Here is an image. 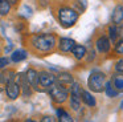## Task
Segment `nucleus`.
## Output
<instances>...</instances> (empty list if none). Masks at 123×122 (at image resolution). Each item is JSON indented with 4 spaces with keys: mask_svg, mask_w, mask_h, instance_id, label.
Listing matches in <instances>:
<instances>
[{
    "mask_svg": "<svg viewBox=\"0 0 123 122\" xmlns=\"http://www.w3.org/2000/svg\"><path fill=\"white\" fill-rule=\"evenodd\" d=\"M32 42L36 49L41 52H49L56 45V37L53 34H40V36L33 37Z\"/></svg>",
    "mask_w": 123,
    "mask_h": 122,
    "instance_id": "1",
    "label": "nucleus"
},
{
    "mask_svg": "<svg viewBox=\"0 0 123 122\" xmlns=\"http://www.w3.org/2000/svg\"><path fill=\"white\" fill-rule=\"evenodd\" d=\"M58 20L61 23L62 27L65 28H70L75 24V21L78 20V13L74 9L69 7H62L58 11Z\"/></svg>",
    "mask_w": 123,
    "mask_h": 122,
    "instance_id": "2",
    "label": "nucleus"
},
{
    "mask_svg": "<svg viewBox=\"0 0 123 122\" xmlns=\"http://www.w3.org/2000/svg\"><path fill=\"white\" fill-rule=\"evenodd\" d=\"M87 85L93 92L101 93L105 89V74L101 72H94L87 80Z\"/></svg>",
    "mask_w": 123,
    "mask_h": 122,
    "instance_id": "3",
    "label": "nucleus"
},
{
    "mask_svg": "<svg viewBox=\"0 0 123 122\" xmlns=\"http://www.w3.org/2000/svg\"><path fill=\"white\" fill-rule=\"evenodd\" d=\"M49 94H50L52 100L57 103H62L66 101L68 98V90L65 89V86L60 84H56V85H50L49 86Z\"/></svg>",
    "mask_w": 123,
    "mask_h": 122,
    "instance_id": "4",
    "label": "nucleus"
},
{
    "mask_svg": "<svg viewBox=\"0 0 123 122\" xmlns=\"http://www.w3.org/2000/svg\"><path fill=\"white\" fill-rule=\"evenodd\" d=\"M38 82H40L41 86L44 88H49L50 85H53L54 82H56V76L52 73H49V72H41L40 74H38Z\"/></svg>",
    "mask_w": 123,
    "mask_h": 122,
    "instance_id": "5",
    "label": "nucleus"
},
{
    "mask_svg": "<svg viewBox=\"0 0 123 122\" xmlns=\"http://www.w3.org/2000/svg\"><path fill=\"white\" fill-rule=\"evenodd\" d=\"M6 92H7V95L11 100H16L20 95V85L17 82H15L13 80L8 81L7 82V86H6Z\"/></svg>",
    "mask_w": 123,
    "mask_h": 122,
    "instance_id": "6",
    "label": "nucleus"
},
{
    "mask_svg": "<svg viewBox=\"0 0 123 122\" xmlns=\"http://www.w3.org/2000/svg\"><path fill=\"white\" fill-rule=\"evenodd\" d=\"M97 49L99 50L101 53H107L110 50V40L107 39V37L102 36L99 37L98 40H97Z\"/></svg>",
    "mask_w": 123,
    "mask_h": 122,
    "instance_id": "7",
    "label": "nucleus"
},
{
    "mask_svg": "<svg viewBox=\"0 0 123 122\" xmlns=\"http://www.w3.org/2000/svg\"><path fill=\"white\" fill-rule=\"evenodd\" d=\"M75 45V41L72 39H66V37H64V39L60 40V49L62 50V52H70V50L73 49V47Z\"/></svg>",
    "mask_w": 123,
    "mask_h": 122,
    "instance_id": "8",
    "label": "nucleus"
},
{
    "mask_svg": "<svg viewBox=\"0 0 123 122\" xmlns=\"http://www.w3.org/2000/svg\"><path fill=\"white\" fill-rule=\"evenodd\" d=\"M56 82H57V84H60V85H62V86H66V85H72L74 81H73L72 74L61 73V74H58V76L56 77Z\"/></svg>",
    "mask_w": 123,
    "mask_h": 122,
    "instance_id": "9",
    "label": "nucleus"
},
{
    "mask_svg": "<svg viewBox=\"0 0 123 122\" xmlns=\"http://www.w3.org/2000/svg\"><path fill=\"white\" fill-rule=\"evenodd\" d=\"M25 80L28 81V84H31L32 86H37L38 84V73L35 70V69H29L25 74Z\"/></svg>",
    "mask_w": 123,
    "mask_h": 122,
    "instance_id": "10",
    "label": "nucleus"
},
{
    "mask_svg": "<svg viewBox=\"0 0 123 122\" xmlns=\"http://www.w3.org/2000/svg\"><path fill=\"white\" fill-rule=\"evenodd\" d=\"M111 85L114 86V89L117 92H123V73L115 74L111 81Z\"/></svg>",
    "mask_w": 123,
    "mask_h": 122,
    "instance_id": "11",
    "label": "nucleus"
},
{
    "mask_svg": "<svg viewBox=\"0 0 123 122\" xmlns=\"http://www.w3.org/2000/svg\"><path fill=\"white\" fill-rule=\"evenodd\" d=\"M120 21H123V5H117L112 12V23L119 24Z\"/></svg>",
    "mask_w": 123,
    "mask_h": 122,
    "instance_id": "12",
    "label": "nucleus"
},
{
    "mask_svg": "<svg viewBox=\"0 0 123 122\" xmlns=\"http://www.w3.org/2000/svg\"><path fill=\"white\" fill-rule=\"evenodd\" d=\"M81 95H82V97H81V98H82V101H83V102H85L87 106H91V108H94V106L97 105L95 98H94L89 92H86V90H82V92H81Z\"/></svg>",
    "mask_w": 123,
    "mask_h": 122,
    "instance_id": "13",
    "label": "nucleus"
},
{
    "mask_svg": "<svg viewBox=\"0 0 123 122\" xmlns=\"http://www.w3.org/2000/svg\"><path fill=\"white\" fill-rule=\"evenodd\" d=\"M25 58H27V52L23 50V49L15 50V52L12 53V56H11V60L13 61V62H20V61L25 60Z\"/></svg>",
    "mask_w": 123,
    "mask_h": 122,
    "instance_id": "14",
    "label": "nucleus"
},
{
    "mask_svg": "<svg viewBox=\"0 0 123 122\" xmlns=\"http://www.w3.org/2000/svg\"><path fill=\"white\" fill-rule=\"evenodd\" d=\"M72 52H73V54H74V57L77 58V60L83 58L85 54H86V49H85V47H82V45H74L73 49H72Z\"/></svg>",
    "mask_w": 123,
    "mask_h": 122,
    "instance_id": "15",
    "label": "nucleus"
},
{
    "mask_svg": "<svg viewBox=\"0 0 123 122\" xmlns=\"http://www.w3.org/2000/svg\"><path fill=\"white\" fill-rule=\"evenodd\" d=\"M11 4L7 0H0V16H6L9 13Z\"/></svg>",
    "mask_w": 123,
    "mask_h": 122,
    "instance_id": "16",
    "label": "nucleus"
},
{
    "mask_svg": "<svg viewBox=\"0 0 123 122\" xmlns=\"http://www.w3.org/2000/svg\"><path fill=\"white\" fill-rule=\"evenodd\" d=\"M57 115H58V119L61 122H72L73 121L70 114L66 113L65 110H62V109H58V110H57Z\"/></svg>",
    "mask_w": 123,
    "mask_h": 122,
    "instance_id": "17",
    "label": "nucleus"
},
{
    "mask_svg": "<svg viewBox=\"0 0 123 122\" xmlns=\"http://www.w3.org/2000/svg\"><path fill=\"white\" fill-rule=\"evenodd\" d=\"M105 90H106V94L109 95V97H117L118 95V93L119 92H117V90L114 89V86L111 85V82H107L106 85H105Z\"/></svg>",
    "mask_w": 123,
    "mask_h": 122,
    "instance_id": "18",
    "label": "nucleus"
},
{
    "mask_svg": "<svg viewBox=\"0 0 123 122\" xmlns=\"http://www.w3.org/2000/svg\"><path fill=\"white\" fill-rule=\"evenodd\" d=\"M109 32H110V39H111L112 41H115V40H117V37H118V29L115 28V27H110Z\"/></svg>",
    "mask_w": 123,
    "mask_h": 122,
    "instance_id": "19",
    "label": "nucleus"
},
{
    "mask_svg": "<svg viewBox=\"0 0 123 122\" xmlns=\"http://www.w3.org/2000/svg\"><path fill=\"white\" fill-rule=\"evenodd\" d=\"M115 52L118 54H123V39H120L117 42V45H115Z\"/></svg>",
    "mask_w": 123,
    "mask_h": 122,
    "instance_id": "20",
    "label": "nucleus"
},
{
    "mask_svg": "<svg viewBox=\"0 0 123 122\" xmlns=\"http://www.w3.org/2000/svg\"><path fill=\"white\" fill-rule=\"evenodd\" d=\"M8 64H9V60L7 57H1V58H0V69H4Z\"/></svg>",
    "mask_w": 123,
    "mask_h": 122,
    "instance_id": "21",
    "label": "nucleus"
},
{
    "mask_svg": "<svg viewBox=\"0 0 123 122\" xmlns=\"http://www.w3.org/2000/svg\"><path fill=\"white\" fill-rule=\"evenodd\" d=\"M115 68H117V70L119 72V73H123V58L118 61V62H117V66H115Z\"/></svg>",
    "mask_w": 123,
    "mask_h": 122,
    "instance_id": "22",
    "label": "nucleus"
},
{
    "mask_svg": "<svg viewBox=\"0 0 123 122\" xmlns=\"http://www.w3.org/2000/svg\"><path fill=\"white\" fill-rule=\"evenodd\" d=\"M4 88H6V78H4L1 74H0V92H1Z\"/></svg>",
    "mask_w": 123,
    "mask_h": 122,
    "instance_id": "23",
    "label": "nucleus"
},
{
    "mask_svg": "<svg viewBox=\"0 0 123 122\" xmlns=\"http://www.w3.org/2000/svg\"><path fill=\"white\" fill-rule=\"evenodd\" d=\"M7 1H8L9 4H16V3L19 1V0H7Z\"/></svg>",
    "mask_w": 123,
    "mask_h": 122,
    "instance_id": "24",
    "label": "nucleus"
},
{
    "mask_svg": "<svg viewBox=\"0 0 123 122\" xmlns=\"http://www.w3.org/2000/svg\"><path fill=\"white\" fill-rule=\"evenodd\" d=\"M43 121H53V119H52V117H44Z\"/></svg>",
    "mask_w": 123,
    "mask_h": 122,
    "instance_id": "25",
    "label": "nucleus"
},
{
    "mask_svg": "<svg viewBox=\"0 0 123 122\" xmlns=\"http://www.w3.org/2000/svg\"><path fill=\"white\" fill-rule=\"evenodd\" d=\"M120 108H122V109H123V101H122V103H120Z\"/></svg>",
    "mask_w": 123,
    "mask_h": 122,
    "instance_id": "26",
    "label": "nucleus"
}]
</instances>
